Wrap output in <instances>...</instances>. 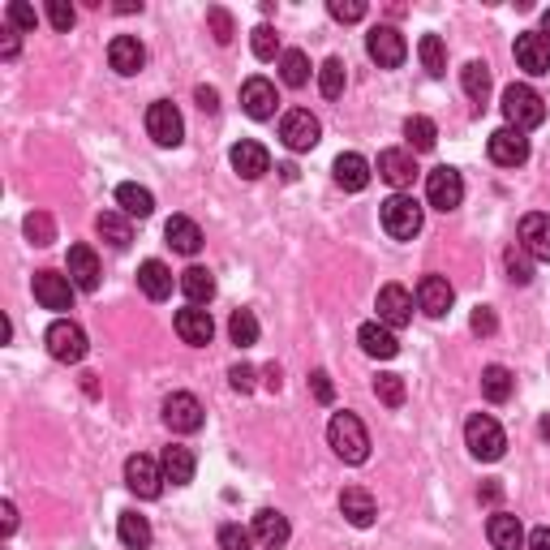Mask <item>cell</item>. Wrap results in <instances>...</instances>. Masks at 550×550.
Here are the masks:
<instances>
[{"label": "cell", "mask_w": 550, "mask_h": 550, "mask_svg": "<svg viewBox=\"0 0 550 550\" xmlns=\"http://www.w3.org/2000/svg\"><path fill=\"white\" fill-rule=\"evenodd\" d=\"M327 443H331V452H336L344 465H366V460H370V434H366V426H361L357 413H336V417H331Z\"/></svg>", "instance_id": "1"}, {"label": "cell", "mask_w": 550, "mask_h": 550, "mask_svg": "<svg viewBox=\"0 0 550 550\" xmlns=\"http://www.w3.org/2000/svg\"><path fill=\"white\" fill-rule=\"evenodd\" d=\"M503 117H508V125L512 129H538L542 121H546V104H542V95L533 91V86H525V82H512L508 91H503Z\"/></svg>", "instance_id": "2"}, {"label": "cell", "mask_w": 550, "mask_h": 550, "mask_svg": "<svg viewBox=\"0 0 550 550\" xmlns=\"http://www.w3.org/2000/svg\"><path fill=\"white\" fill-rule=\"evenodd\" d=\"M383 215V228H387V237H396V241H413L417 233H422V202H417L413 194H392L379 207Z\"/></svg>", "instance_id": "3"}, {"label": "cell", "mask_w": 550, "mask_h": 550, "mask_svg": "<svg viewBox=\"0 0 550 550\" xmlns=\"http://www.w3.org/2000/svg\"><path fill=\"white\" fill-rule=\"evenodd\" d=\"M465 447L477 460H499L503 447H508V434H503V426L495 422V417L473 413L469 422H465Z\"/></svg>", "instance_id": "4"}, {"label": "cell", "mask_w": 550, "mask_h": 550, "mask_svg": "<svg viewBox=\"0 0 550 550\" xmlns=\"http://www.w3.org/2000/svg\"><path fill=\"white\" fill-rule=\"evenodd\" d=\"M43 344H48V353L56 361H65V366H74V361L86 357V331L74 323V318H56L48 327V336H43Z\"/></svg>", "instance_id": "5"}, {"label": "cell", "mask_w": 550, "mask_h": 550, "mask_svg": "<svg viewBox=\"0 0 550 550\" xmlns=\"http://www.w3.org/2000/svg\"><path fill=\"white\" fill-rule=\"evenodd\" d=\"M426 198H430L434 211H456L460 202H465V181H460V172L447 168V164L426 172Z\"/></svg>", "instance_id": "6"}, {"label": "cell", "mask_w": 550, "mask_h": 550, "mask_svg": "<svg viewBox=\"0 0 550 550\" xmlns=\"http://www.w3.org/2000/svg\"><path fill=\"white\" fill-rule=\"evenodd\" d=\"M366 52L379 69H396V65H404V56H409V43H404L396 26H374L366 35Z\"/></svg>", "instance_id": "7"}, {"label": "cell", "mask_w": 550, "mask_h": 550, "mask_svg": "<svg viewBox=\"0 0 550 550\" xmlns=\"http://www.w3.org/2000/svg\"><path fill=\"white\" fill-rule=\"evenodd\" d=\"M125 486L134 490L138 499H159L164 495V469H159L151 456L138 452V456L125 460Z\"/></svg>", "instance_id": "8"}, {"label": "cell", "mask_w": 550, "mask_h": 550, "mask_svg": "<svg viewBox=\"0 0 550 550\" xmlns=\"http://www.w3.org/2000/svg\"><path fill=\"white\" fill-rule=\"evenodd\" d=\"M280 138H284L288 151H314L318 138H323V125H318V117H310L306 108H293L280 121Z\"/></svg>", "instance_id": "9"}, {"label": "cell", "mask_w": 550, "mask_h": 550, "mask_svg": "<svg viewBox=\"0 0 550 550\" xmlns=\"http://www.w3.org/2000/svg\"><path fill=\"white\" fill-rule=\"evenodd\" d=\"M147 134L159 142V147H181V138H185V121H181V112L168 104V99H159V104L147 108Z\"/></svg>", "instance_id": "10"}, {"label": "cell", "mask_w": 550, "mask_h": 550, "mask_svg": "<svg viewBox=\"0 0 550 550\" xmlns=\"http://www.w3.org/2000/svg\"><path fill=\"white\" fill-rule=\"evenodd\" d=\"M35 301L43 310H74V280L61 271H35Z\"/></svg>", "instance_id": "11"}, {"label": "cell", "mask_w": 550, "mask_h": 550, "mask_svg": "<svg viewBox=\"0 0 550 550\" xmlns=\"http://www.w3.org/2000/svg\"><path fill=\"white\" fill-rule=\"evenodd\" d=\"M486 151H490V159H495L499 168H520L529 159V138L520 134V129H512V125H503V129L490 134Z\"/></svg>", "instance_id": "12"}, {"label": "cell", "mask_w": 550, "mask_h": 550, "mask_svg": "<svg viewBox=\"0 0 550 550\" xmlns=\"http://www.w3.org/2000/svg\"><path fill=\"white\" fill-rule=\"evenodd\" d=\"M164 422H168V430H177V434L202 430V404H198V396L172 392V396L164 400Z\"/></svg>", "instance_id": "13"}, {"label": "cell", "mask_w": 550, "mask_h": 550, "mask_svg": "<svg viewBox=\"0 0 550 550\" xmlns=\"http://www.w3.org/2000/svg\"><path fill=\"white\" fill-rule=\"evenodd\" d=\"M374 310H379V323L383 327H404L413 318V297H409V288H400V284H383L379 288V301H374Z\"/></svg>", "instance_id": "14"}, {"label": "cell", "mask_w": 550, "mask_h": 550, "mask_svg": "<svg viewBox=\"0 0 550 550\" xmlns=\"http://www.w3.org/2000/svg\"><path fill=\"white\" fill-rule=\"evenodd\" d=\"M241 108H245V117H254V121H271L275 108H280V95H275V86L267 78H250L241 86Z\"/></svg>", "instance_id": "15"}, {"label": "cell", "mask_w": 550, "mask_h": 550, "mask_svg": "<svg viewBox=\"0 0 550 550\" xmlns=\"http://www.w3.org/2000/svg\"><path fill=\"white\" fill-rule=\"evenodd\" d=\"M520 250L529 258H538V263H550V215L533 211L520 220Z\"/></svg>", "instance_id": "16"}, {"label": "cell", "mask_w": 550, "mask_h": 550, "mask_svg": "<svg viewBox=\"0 0 550 550\" xmlns=\"http://www.w3.org/2000/svg\"><path fill=\"white\" fill-rule=\"evenodd\" d=\"M108 65L117 69L121 78H134V74H142V65H147V48H142L134 35H117L108 43Z\"/></svg>", "instance_id": "17"}, {"label": "cell", "mask_w": 550, "mask_h": 550, "mask_svg": "<svg viewBox=\"0 0 550 550\" xmlns=\"http://www.w3.org/2000/svg\"><path fill=\"white\" fill-rule=\"evenodd\" d=\"M512 52H516V65L525 69V74H533V78L550 74V43L542 35H533V31L516 35V48Z\"/></svg>", "instance_id": "18"}, {"label": "cell", "mask_w": 550, "mask_h": 550, "mask_svg": "<svg viewBox=\"0 0 550 550\" xmlns=\"http://www.w3.org/2000/svg\"><path fill=\"white\" fill-rule=\"evenodd\" d=\"M452 301H456V293H452V284H447L443 275H422V280H417V306H422V314L443 318L447 310H452Z\"/></svg>", "instance_id": "19"}, {"label": "cell", "mask_w": 550, "mask_h": 550, "mask_svg": "<svg viewBox=\"0 0 550 550\" xmlns=\"http://www.w3.org/2000/svg\"><path fill=\"white\" fill-rule=\"evenodd\" d=\"M228 159H233V168H237V177H245V181H258L263 172H271V155H267V147L263 142H237L233 151H228Z\"/></svg>", "instance_id": "20"}, {"label": "cell", "mask_w": 550, "mask_h": 550, "mask_svg": "<svg viewBox=\"0 0 550 550\" xmlns=\"http://www.w3.org/2000/svg\"><path fill=\"white\" fill-rule=\"evenodd\" d=\"M172 327H177V336H181L185 344H194V349H202V344H211V336H215L211 314H207V310H198V306H190V310H177V318H172Z\"/></svg>", "instance_id": "21"}, {"label": "cell", "mask_w": 550, "mask_h": 550, "mask_svg": "<svg viewBox=\"0 0 550 550\" xmlns=\"http://www.w3.org/2000/svg\"><path fill=\"white\" fill-rule=\"evenodd\" d=\"M340 512L349 516V525L370 529V525H374V516H379V503H374V495H370L366 486H344V495H340Z\"/></svg>", "instance_id": "22"}, {"label": "cell", "mask_w": 550, "mask_h": 550, "mask_svg": "<svg viewBox=\"0 0 550 550\" xmlns=\"http://www.w3.org/2000/svg\"><path fill=\"white\" fill-rule=\"evenodd\" d=\"M379 177H383L387 185H396V190L413 185V177H417V159H413V151L387 147V151L379 155Z\"/></svg>", "instance_id": "23"}, {"label": "cell", "mask_w": 550, "mask_h": 550, "mask_svg": "<svg viewBox=\"0 0 550 550\" xmlns=\"http://www.w3.org/2000/svg\"><path fill=\"white\" fill-rule=\"evenodd\" d=\"M69 280L82 293H95L99 288V258L91 245H69Z\"/></svg>", "instance_id": "24"}, {"label": "cell", "mask_w": 550, "mask_h": 550, "mask_svg": "<svg viewBox=\"0 0 550 550\" xmlns=\"http://www.w3.org/2000/svg\"><path fill=\"white\" fill-rule=\"evenodd\" d=\"M357 344H361V353H366V357H379V361H392L400 353L396 331L383 327V323H366V327H361L357 331Z\"/></svg>", "instance_id": "25"}, {"label": "cell", "mask_w": 550, "mask_h": 550, "mask_svg": "<svg viewBox=\"0 0 550 550\" xmlns=\"http://www.w3.org/2000/svg\"><path fill=\"white\" fill-rule=\"evenodd\" d=\"M486 538L495 550H520L525 546V529H520V516L512 512H495L486 520Z\"/></svg>", "instance_id": "26"}, {"label": "cell", "mask_w": 550, "mask_h": 550, "mask_svg": "<svg viewBox=\"0 0 550 550\" xmlns=\"http://www.w3.org/2000/svg\"><path fill=\"white\" fill-rule=\"evenodd\" d=\"M159 469H164V482H172V486H190L198 460H194L190 447H177V443H172V447H164V456H159Z\"/></svg>", "instance_id": "27"}, {"label": "cell", "mask_w": 550, "mask_h": 550, "mask_svg": "<svg viewBox=\"0 0 550 550\" xmlns=\"http://www.w3.org/2000/svg\"><path fill=\"white\" fill-rule=\"evenodd\" d=\"M164 237H168L172 250L185 254V258H194L202 250V228L190 220V215H172V220L164 224Z\"/></svg>", "instance_id": "28"}, {"label": "cell", "mask_w": 550, "mask_h": 550, "mask_svg": "<svg viewBox=\"0 0 550 550\" xmlns=\"http://www.w3.org/2000/svg\"><path fill=\"white\" fill-rule=\"evenodd\" d=\"M331 172H336V185H340V190H349V194H361V190L370 185V164H366V159H361L357 151L340 155Z\"/></svg>", "instance_id": "29"}, {"label": "cell", "mask_w": 550, "mask_h": 550, "mask_svg": "<svg viewBox=\"0 0 550 550\" xmlns=\"http://www.w3.org/2000/svg\"><path fill=\"white\" fill-rule=\"evenodd\" d=\"M288 533H293V529H288V516H284V512L263 508V512L254 516V538L263 542L267 550H280V546L288 542Z\"/></svg>", "instance_id": "30"}, {"label": "cell", "mask_w": 550, "mask_h": 550, "mask_svg": "<svg viewBox=\"0 0 550 550\" xmlns=\"http://www.w3.org/2000/svg\"><path fill=\"white\" fill-rule=\"evenodd\" d=\"M138 284H142V293H147L151 301H168L172 297V271L159 263V258H147V263L138 267Z\"/></svg>", "instance_id": "31"}, {"label": "cell", "mask_w": 550, "mask_h": 550, "mask_svg": "<svg viewBox=\"0 0 550 550\" xmlns=\"http://www.w3.org/2000/svg\"><path fill=\"white\" fill-rule=\"evenodd\" d=\"M181 293L190 297V306H207V301L215 297V275H211L207 267L181 271Z\"/></svg>", "instance_id": "32"}, {"label": "cell", "mask_w": 550, "mask_h": 550, "mask_svg": "<svg viewBox=\"0 0 550 550\" xmlns=\"http://www.w3.org/2000/svg\"><path fill=\"white\" fill-rule=\"evenodd\" d=\"M117 202H121L125 215H138V220H147V215L155 211V194L147 190V185H134V181L117 185Z\"/></svg>", "instance_id": "33"}, {"label": "cell", "mask_w": 550, "mask_h": 550, "mask_svg": "<svg viewBox=\"0 0 550 550\" xmlns=\"http://www.w3.org/2000/svg\"><path fill=\"white\" fill-rule=\"evenodd\" d=\"M95 233L104 237L112 250H125V245L134 241V228H129V220H125L121 211H104V215H99V220H95Z\"/></svg>", "instance_id": "34"}, {"label": "cell", "mask_w": 550, "mask_h": 550, "mask_svg": "<svg viewBox=\"0 0 550 550\" xmlns=\"http://www.w3.org/2000/svg\"><path fill=\"white\" fill-rule=\"evenodd\" d=\"M512 387H516V379L503 366H486L482 370V396L490 404H508L512 400Z\"/></svg>", "instance_id": "35"}, {"label": "cell", "mask_w": 550, "mask_h": 550, "mask_svg": "<svg viewBox=\"0 0 550 550\" xmlns=\"http://www.w3.org/2000/svg\"><path fill=\"white\" fill-rule=\"evenodd\" d=\"M460 86H465V95L473 99V104H486V95H490V65L486 61H469L465 69H460Z\"/></svg>", "instance_id": "36"}, {"label": "cell", "mask_w": 550, "mask_h": 550, "mask_svg": "<svg viewBox=\"0 0 550 550\" xmlns=\"http://www.w3.org/2000/svg\"><path fill=\"white\" fill-rule=\"evenodd\" d=\"M404 138H409L413 155H426V151H434V142H439V129H434L430 117H409L404 121Z\"/></svg>", "instance_id": "37"}, {"label": "cell", "mask_w": 550, "mask_h": 550, "mask_svg": "<svg viewBox=\"0 0 550 550\" xmlns=\"http://www.w3.org/2000/svg\"><path fill=\"white\" fill-rule=\"evenodd\" d=\"M280 78H284V86L301 91V86L310 82V56L301 52V48H288V52L280 56Z\"/></svg>", "instance_id": "38"}, {"label": "cell", "mask_w": 550, "mask_h": 550, "mask_svg": "<svg viewBox=\"0 0 550 550\" xmlns=\"http://www.w3.org/2000/svg\"><path fill=\"white\" fill-rule=\"evenodd\" d=\"M117 533H121V542L129 550H147L151 546V525H147V516H138V512H121Z\"/></svg>", "instance_id": "39"}, {"label": "cell", "mask_w": 550, "mask_h": 550, "mask_svg": "<svg viewBox=\"0 0 550 550\" xmlns=\"http://www.w3.org/2000/svg\"><path fill=\"white\" fill-rule=\"evenodd\" d=\"M417 52H422V65H426L430 78H443V74H447V48H443L439 35H422Z\"/></svg>", "instance_id": "40"}, {"label": "cell", "mask_w": 550, "mask_h": 550, "mask_svg": "<svg viewBox=\"0 0 550 550\" xmlns=\"http://www.w3.org/2000/svg\"><path fill=\"white\" fill-rule=\"evenodd\" d=\"M344 82H349V78H344V61H340V56H327L323 69H318V91H323L327 99H340Z\"/></svg>", "instance_id": "41"}, {"label": "cell", "mask_w": 550, "mask_h": 550, "mask_svg": "<svg viewBox=\"0 0 550 550\" xmlns=\"http://www.w3.org/2000/svg\"><path fill=\"white\" fill-rule=\"evenodd\" d=\"M228 336H233L237 349H250V344H258V318H254V310H237L233 318H228Z\"/></svg>", "instance_id": "42"}, {"label": "cell", "mask_w": 550, "mask_h": 550, "mask_svg": "<svg viewBox=\"0 0 550 550\" xmlns=\"http://www.w3.org/2000/svg\"><path fill=\"white\" fill-rule=\"evenodd\" d=\"M503 267H508V280L512 284H529L533 280V258L520 250V245H512V250L503 254Z\"/></svg>", "instance_id": "43"}, {"label": "cell", "mask_w": 550, "mask_h": 550, "mask_svg": "<svg viewBox=\"0 0 550 550\" xmlns=\"http://www.w3.org/2000/svg\"><path fill=\"white\" fill-rule=\"evenodd\" d=\"M374 396H379L387 409H400L404 404V379L400 374H379V379H374Z\"/></svg>", "instance_id": "44"}, {"label": "cell", "mask_w": 550, "mask_h": 550, "mask_svg": "<svg viewBox=\"0 0 550 550\" xmlns=\"http://www.w3.org/2000/svg\"><path fill=\"white\" fill-rule=\"evenodd\" d=\"M26 237H31L35 245H52L56 241V224H52V215H43V211H35V215H26Z\"/></svg>", "instance_id": "45"}, {"label": "cell", "mask_w": 550, "mask_h": 550, "mask_svg": "<svg viewBox=\"0 0 550 550\" xmlns=\"http://www.w3.org/2000/svg\"><path fill=\"white\" fill-rule=\"evenodd\" d=\"M250 43H254V56H258V61H275V52H280V35H275L267 22H263V26H254Z\"/></svg>", "instance_id": "46"}, {"label": "cell", "mask_w": 550, "mask_h": 550, "mask_svg": "<svg viewBox=\"0 0 550 550\" xmlns=\"http://www.w3.org/2000/svg\"><path fill=\"white\" fill-rule=\"evenodd\" d=\"M207 22H211V35H215V43H233V13L228 9H220V5H211L207 9Z\"/></svg>", "instance_id": "47"}, {"label": "cell", "mask_w": 550, "mask_h": 550, "mask_svg": "<svg viewBox=\"0 0 550 550\" xmlns=\"http://www.w3.org/2000/svg\"><path fill=\"white\" fill-rule=\"evenodd\" d=\"M220 550H254V529L220 525Z\"/></svg>", "instance_id": "48"}, {"label": "cell", "mask_w": 550, "mask_h": 550, "mask_svg": "<svg viewBox=\"0 0 550 550\" xmlns=\"http://www.w3.org/2000/svg\"><path fill=\"white\" fill-rule=\"evenodd\" d=\"M5 18H9V26H13V31H35L39 13H35L31 5H22V0H13V5L5 9Z\"/></svg>", "instance_id": "49"}, {"label": "cell", "mask_w": 550, "mask_h": 550, "mask_svg": "<svg viewBox=\"0 0 550 550\" xmlns=\"http://www.w3.org/2000/svg\"><path fill=\"white\" fill-rule=\"evenodd\" d=\"M327 13L336 22H361V18H366V5H361V0H331Z\"/></svg>", "instance_id": "50"}, {"label": "cell", "mask_w": 550, "mask_h": 550, "mask_svg": "<svg viewBox=\"0 0 550 550\" xmlns=\"http://www.w3.org/2000/svg\"><path fill=\"white\" fill-rule=\"evenodd\" d=\"M74 18L78 13L65 5V0H48V22H52V31H61V35H69V26H74Z\"/></svg>", "instance_id": "51"}, {"label": "cell", "mask_w": 550, "mask_h": 550, "mask_svg": "<svg viewBox=\"0 0 550 550\" xmlns=\"http://www.w3.org/2000/svg\"><path fill=\"white\" fill-rule=\"evenodd\" d=\"M469 327H473V336H495L499 318H495V310H490V306H477L473 318H469Z\"/></svg>", "instance_id": "52"}, {"label": "cell", "mask_w": 550, "mask_h": 550, "mask_svg": "<svg viewBox=\"0 0 550 550\" xmlns=\"http://www.w3.org/2000/svg\"><path fill=\"white\" fill-rule=\"evenodd\" d=\"M310 387H314V400H318V404H331V400H336V387H331V374H327V370H314V374H310Z\"/></svg>", "instance_id": "53"}, {"label": "cell", "mask_w": 550, "mask_h": 550, "mask_svg": "<svg viewBox=\"0 0 550 550\" xmlns=\"http://www.w3.org/2000/svg\"><path fill=\"white\" fill-rule=\"evenodd\" d=\"M228 383H233V392H254V366L237 361V366L228 370Z\"/></svg>", "instance_id": "54"}, {"label": "cell", "mask_w": 550, "mask_h": 550, "mask_svg": "<svg viewBox=\"0 0 550 550\" xmlns=\"http://www.w3.org/2000/svg\"><path fill=\"white\" fill-rule=\"evenodd\" d=\"M0 35H5V39H0V56H5V61H13V56H18V31H13V26H5Z\"/></svg>", "instance_id": "55"}, {"label": "cell", "mask_w": 550, "mask_h": 550, "mask_svg": "<svg viewBox=\"0 0 550 550\" xmlns=\"http://www.w3.org/2000/svg\"><path fill=\"white\" fill-rule=\"evenodd\" d=\"M0 529H5V538L18 529V512H13V503H0Z\"/></svg>", "instance_id": "56"}, {"label": "cell", "mask_w": 550, "mask_h": 550, "mask_svg": "<svg viewBox=\"0 0 550 550\" xmlns=\"http://www.w3.org/2000/svg\"><path fill=\"white\" fill-rule=\"evenodd\" d=\"M194 95H198V104H202V112H215V108H220V95H215V91H211V86H198V91H194Z\"/></svg>", "instance_id": "57"}, {"label": "cell", "mask_w": 550, "mask_h": 550, "mask_svg": "<svg viewBox=\"0 0 550 550\" xmlns=\"http://www.w3.org/2000/svg\"><path fill=\"white\" fill-rule=\"evenodd\" d=\"M529 550H550V529H533L529 533Z\"/></svg>", "instance_id": "58"}, {"label": "cell", "mask_w": 550, "mask_h": 550, "mask_svg": "<svg viewBox=\"0 0 550 550\" xmlns=\"http://www.w3.org/2000/svg\"><path fill=\"white\" fill-rule=\"evenodd\" d=\"M267 387H271V392H280V370H275V366H267Z\"/></svg>", "instance_id": "59"}, {"label": "cell", "mask_w": 550, "mask_h": 550, "mask_svg": "<svg viewBox=\"0 0 550 550\" xmlns=\"http://www.w3.org/2000/svg\"><path fill=\"white\" fill-rule=\"evenodd\" d=\"M542 39H546V43H550V9H546V13H542Z\"/></svg>", "instance_id": "60"}]
</instances>
